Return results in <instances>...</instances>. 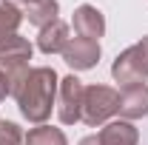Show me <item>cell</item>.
Returning <instances> with one entry per match:
<instances>
[{
	"mask_svg": "<svg viewBox=\"0 0 148 145\" xmlns=\"http://www.w3.org/2000/svg\"><path fill=\"white\" fill-rule=\"evenodd\" d=\"M57 85H60V77L51 66H34L26 74L20 91L14 94L23 120H29L32 125H46L51 108L57 105Z\"/></svg>",
	"mask_w": 148,
	"mask_h": 145,
	"instance_id": "cell-1",
	"label": "cell"
},
{
	"mask_svg": "<svg viewBox=\"0 0 148 145\" xmlns=\"http://www.w3.org/2000/svg\"><path fill=\"white\" fill-rule=\"evenodd\" d=\"M111 77H114V83H120V88L137 85V83H145L148 80V34L140 43L128 46L125 51H120L114 57Z\"/></svg>",
	"mask_w": 148,
	"mask_h": 145,
	"instance_id": "cell-2",
	"label": "cell"
},
{
	"mask_svg": "<svg viewBox=\"0 0 148 145\" xmlns=\"http://www.w3.org/2000/svg\"><path fill=\"white\" fill-rule=\"evenodd\" d=\"M120 114V91L111 88V85H86V94H83V120L86 125H106L111 122V117Z\"/></svg>",
	"mask_w": 148,
	"mask_h": 145,
	"instance_id": "cell-3",
	"label": "cell"
},
{
	"mask_svg": "<svg viewBox=\"0 0 148 145\" xmlns=\"http://www.w3.org/2000/svg\"><path fill=\"white\" fill-rule=\"evenodd\" d=\"M83 94H86V85L80 77H60V85H57V117L63 125H74L83 120Z\"/></svg>",
	"mask_w": 148,
	"mask_h": 145,
	"instance_id": "cell-4",
	"label": "cell"
},
{
	"mask_svg": "<svg viewBox=\"0 0 148 145\" xmlns=\"http://www.w3.org/2000/svg\"><path fill=\"white\" fill-rule=\"evenodd\" d=\"M100 57H103L100 43L97 40H86V37H71V43L63 51V60L69 63V68H74V71H88V68H94L100 63Z\"/></svg>",
	"mask_w": 148,
	"mask_h": 145,
	"instance_id": "cell-5",
	"label": "cell"
},
{
	"mask_svg": "<svg viewBox=\"0 0 148 145\" xmlns=\"http://www.w3.org/2000/svg\"><path fill=\"white\" fill-rule=\"evenodd\" d=\"M71 26H74V31H77V37L97 40V43H100V37L106 34V17H103V12L97 6H91V3H83V6L74 9Z\"/></svg>",
	"mask_w": 148,
	"mask_h": 145,
	"instance_id": "cell-6",
	"label": "cell"
},
{
	"mask_svg": "<svg viewBox=\"0 0 148 145\" xmlns=\"http://www.w3.org/2000/svg\"><path fill=\"white\" fill-rule=\"evenodd\" d=\"M120 117L128 120V122L148 117V85L145 83L120 88Z\"/></svg>",
	"mask_w": 148,
	"mask_h": 145,
	"instance_id": "cell-7",
	"label": "cell"
},
{
	"mask_svg": "<svg viewBox=\"0 0 148 145\" xmlns=\"http://www.w3.org/2000/svg\"><path fill=\"white\" fill-rule=\"evenodd\" d=\"M69 43H71V26L63 23L60 17L49 23L46 29H40V34H37V49L43 54H63Z\"/></svg>",
	"mask_w": 148,
	"mask_h": 145,
	"instance_id": "cell-8",
	"label": "cell"
},
{
	"mask_svg": "<svg viewBox=\"0 0 148 145\" xmlns=\"http://www.w3.org/2000/svg\"><path fill=\"white\" fill-rule=\"evenodd\" d=\"M100 145H137L140 142V131L128 120H111L97 131Z\"/></svg>",
	"mask_w": 148,
	"mask_h": 145,
	"instance_id": "cell-9",
	"label": "cell"
},
{
	"mask_svg": "<svg viewBox=\"0 0 148 145\" xmlns=\"http://www.w3.org/2000/svg\"><path fill=\"white\" fill-rule=\"evenodd\" d=\"M60 14V3L57 0H34L29 6H23V20H29L37 29H46L49 23H54Z\"/></svg>",
	"mask_w": 148,
	"mask_h": 145,
	"instance_id": "cell-10",
	"label": "cell"
},
{
	"mask_svg": "<svg viewBox=\"0 0 148 145\" xmlns=\"http://www.w3.org/2000/svg\"><path fill=\"white\" fill-rule=\"evenodd\" d=\"M20 23H23V9L12 3H0V51L17 37Z\"/></svg>",
	"mask_w": 148,
	"mask_h": 145,
	"instance_id": "cell-11",
	"label": "cell"
},
{
	"mask_svg": "<svg viewBox=\"0 0 148 145\" xmlns=\"http://www.w3.org/2000/svg\"><path fill=\"white\" fill-rule=\"evenodd\" d=\"M26 145H69V137L63 134V128L54 125H34L26 134Z\"/></svg>",
	"mask_w": 148,
	"mask_h": 145,
	"instance_id": "cell-12",
	"label": "cell"
},
{
	"mask_svg": "<svg viewBox=\"0 0 148 145\" xmlns=\"http://www.w3.org/2000/svg\"><path fill=\"white\" fill-rule=\"evenodd\" d=\"M0 145H26L23 128L12 120H0Z\"/></svg>",
	"mask_w": 148,
	"mask_h": 145,
	"instance_id": "cell-13",
	"label": "cell"
},
{
	"mask_svg": "<svg viewBox=\"0 0 148 145\" xmlns=\"http://www.w3.org/2000/svg\"><path fill=\"white\" fill-rule=\"evenodd\" d=\"M6 97H12V88H9V80H6V74L0 71V103H3Z\"/></svg>",
	"mask_w": 148,
	"mask_h": 145,
	"instance_id": "cell-14",
	"label": "cell"
},
{
	"mask_svg": "<svg viewBox=\"0 0 148 145\" xmlns=\"http://www.w3.org/2000/svg\"><path fill=\"white\" fill-rule=\"evenodd\" d=\"M77 145H100V140H97V134H88V137H83Z\"/></svg>",
	"mask_w": 148,
	"mask_h": 145,
	"instance_id": "cell-15",
	"label": "cell"
},
{
	"mask_svg": "<svg viewBox=\"0 0 148 145\" xmlns=\"http://www.w3.org/2000/svg\"><path fill=\"white\" fill-rule=\"evenodd\" d=\"M0 3H12V6H20V9H23V6H29V3H34V0H0Z\"/></svg>",
	"mask_w": 148,
	"mask_h": 145,
	"instance_id": "cell-16",
	"label": "cell"
}]
</instances>
